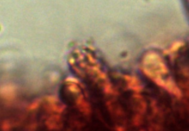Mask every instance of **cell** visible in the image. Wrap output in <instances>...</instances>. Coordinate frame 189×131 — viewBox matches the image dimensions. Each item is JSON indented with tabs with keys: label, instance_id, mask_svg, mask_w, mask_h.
I'll return each mask as SVG.
<instances>
[{
	"label": "cell",
	"instance_id": "6da1fadb",
	"mask_svg": "<svg viewBox=\"0 0 189 131\" xmlns=\"http://www.w3.org/2000/svg\"><path fill=\"white\" fill-rule=\"evenodd\" d=\"M143 63L144 74L150 77L158 85L165 87L166 81L162 76L167 75L168 70L160 57L155 53H150L145 57Z\"/></svg>",
	"mask_w": 189,
	"mask_h": 131
},
{
	"label": "cell",
	"instance_id": "7a4b0ae2",
	"mask_svg": "<svg viewBox=\"0 0 189 131\" xmlns=\"http://www.w3.org/2000/svg\"><path fill=\"white\" fill-rule=\"evenodd\" d=\"M165 88L171 93L174 94L177 97H181V92L180 89L173 84L171 80H168L166 82V85Z\"/></svg>",
	"mask_w": 189,
	"mask_h": 131
},
{
	"label": "cell",
	"instance_id": "3957f363",
	"mask_svg": "<svg viewBox=\"0 0 189 131\" xmlns=\"http://www.w3.org/2000/svg\"><path fill=\"white\" fill-rule=\"evenodd\" d=\"M184 45V43L183 42H181V41H178V42H175L173 45H172V47L168 50H166L165 51H164L165 54H168V53H172L173 52H175L176 51H177L180 47H183Z\"/></svg>",
	"mask_w": 189,
	"mask_h": 131
},
{
	"label": "cell",
	"instance_id": "277c9868",
	"mask_svg": "<svg viewBox=\"0 0 189 131\" xmlns=\"http://www.w3.org/2000/svg\"><path fill=\"white\" fill-rule=\"evenodd\" d=\"M38 103L37 102L33 103L30 107V109L32 110V109H35V108H37L38 107Z\"/></svg>",
	"mask_w": 189,
	"mask_h": 131
},
{
	"label": "cell",
	"instance_id": "5b68a950",
	"mask_svg": "<svg viewBox=\"0 0 189 131\" xmlns=\"http://www.w3.org/2000/svg\"><path fill=\"white\" fill-rule=\"evenodd\" d=\"M66 80L68 81V82H72V83H78V81H77L76 79H73V78H70V77H69V78L66 79Z\"/></svg>",
	"mask_w": 189,
	"mask_h": 131
}]
</instances>
